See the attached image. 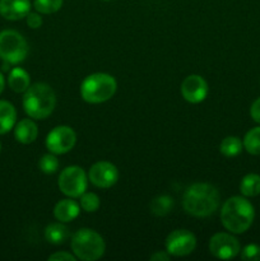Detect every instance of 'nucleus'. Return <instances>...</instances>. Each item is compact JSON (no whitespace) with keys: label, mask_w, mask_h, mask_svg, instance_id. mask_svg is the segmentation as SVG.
Masks as SVG:
<instances>
[{"label":"nucleus","mask_w":260,"mask_h":261,"mask_svg":"<svg viewBox=\"0 0 260 261\" xmlns=\"http://www.w3.org/2000/svg\"><path fill=\"white\" fill-rule=\"evenodd\" d=\"M28 54L24 37L17 31L5 30L0 32V58L9 64H19Z\"/></svg>","instance_id":"nucleus-6"},{"label":"nucleus","mask_w":260,"mask_h":261,"mask_svg":"<svg viewBox=\"0 0 260 261\" xmlns=\"http://www.w3.org/2000/svg\"><path fill=\"white\" fill-rule=\"evenodd\" d=\"M241 259L247 261H260V246L257 245H247L241 251Z\"/></svg>","instance_id":"nucleus-26"},{"label":"nucleus","mask_w":260,"mask_h":261,"mask_svg":"<svg viewBox=\"0 0 260 261\" xmlns=\"http://www.w3.org/2000/svg\"><path fill=\"white\" fill-rule=\"evenodd\" d=\"M240 191L246 198H252L260 194V176L256 173H249L240 184Z\"/></svg>","instance_id":"nucleus-19"},{"label":"nucleus","mask_w":260,"mask_h":261,"mask_svg":"<svg viewBox=\"0 0 260 261\" xmlns=\"http://www.w3.org/2000/svg\"><path fill=\"white\" fill-rule=\"evenodd\" d=\"M81 208L84 212L93 213L99 208V198L94 193H83L81 195Z\"/></svg>","instance_id":"nucleus-24"},{"label":"nucleus","mask_w":260,"mask_h":261,"mask_svg":"<svg viewBox=\"0 0 260 261\" xmlns=\"http://www.w3.org/2000/svg\"><path fill=\"white\" fill-rule=\"evenodd\" d=\"M183 205L190 216L205 218L218 209L219 193L216 186L209 184H193L184 194Z\"/></svg>","instance_id":"nucleus-1"},{"label":"nucleus","mask_w":260,"mask_h":261,"mask_svg":"<svg viewBox=\"0 0 260 261\" xmlns=\"http://www.w3.org/2000/svg\"><path fill=\"white\" fill-rule=\"evenodd\" d=\"M79 204L71 199H63L59 203H56L54 208V216L59 222L68 223L74 221L79 216Z\"/></svg>","instance_id":"nucleus-14"},{"label":"nucleus","mask_w":260,"mask_h":261,"mask_svg":"<svg viewBox=\"0 0 260 261\" xmlns=\"http://www.w3.org/2000/svg\"><path fill=\"white\" fill-rule=\"evenodd\" d=\"M250 115L255 122L260 124V97L252 102L251 107H250Z\"/></svg>","instance_id":"nucleus-29"},{"label":"nucleus","mask_w":260,"mask_h":261,"mask_svg":"<svg viewBox=\"0 0 260 261\" xmlns=\"http://www.w3.org/2000/svg\"><path fill=\"white\" fill-rule=\"evenodd\" d=\"M242 148H244V144L240 140V138L237 137H227L222 140L221 147H219V150H221L222 154L224 157H236L241 153Z\"/></svg>","instance_id":"nucleus-21"},{"label":"nucleus","mask_w":260,"mask_h":261,"mask_svg":"<svg viewBox=\"0 0 260 261\" xmlns=\"http://www.w3.org/2000/svg\"><path fill=\"white\" fill-rule=\"evenodd\" d=\"M255 218L252 204L242 196H232L224 201L221 211V222L231 233H244L251 227Z\"/></svg>","instance_id":"nucleus-2"},{"label":"nucleus","mask_w":260,"mask_h":261,"mask_svg":"<svg viewBox=\"0 0 260 261\" xmlns=\"http://www.w3.org/2000/svg\"><path fill=\"white\" fill-rule=\"evenodd\" d=\"M103 2H111V0H103Z\"/></svg>","instance_id":"nucleus-32"},{"label":"nucleus","mask_w":260,"mask_h":261,"mask_svg":"<svg viewBox=\"0 0 260 261\" xmlns=\"http://www.w3.org/2000/svg\"><path fill=\"white\" fill-rule=\"evenodd\" d=\"M27 24L30 25L31 28L36 30V28H40L42 25V18H41L40 13H28L27 14Z\"/></svg>","instance_id":"nucleus-27"},{"label":"nucleus","mask_w":260,"mask_h":261,"mask_svg":"<svg viewBox=\"0 0 260 261\" xmlns=\"http://www.w3.org/2000/svg\"><path fill=\"white\" fill-rule=\"evenodd\" d=\"M103 239L96 231L89 228H82L71 237V250L76 259L83 261L98 260L105 254Z\"/></svg>","instance_id":"nucleus-5"},{"label":"nucleus","mask_w":260,"mask_h":261,"mask_svg":"<svg viewBox=\"0 0 260 261\" xmlns=\"http://www.w3.org/2000/svg\"><path fill=\"white\" fill-rule=\"evenodd\" d=\"M76 142V134L69 126H56L46 137V148L54 154H65L73 149Z\"/></svg>","instance_id":"nucleus-8"},{"label":"nucleus","mask_w":260,"mask_h":261,"mask_svg":"<svg viewBox=\"0 0 260 261\" xmlns=\"http://www.w3.org/2000/svg\"><path fill=\"white\" fill-rule=\"evenodd\" d=\"M244 148L252 155H260V126L252 127L244 138Z\"/></svg>","instance_id":"nucleus-20"},{"label":"nucleus","mask_w":260,"mask_h":261,"mask_svg":"<svg viewBox=\"0 0 260 261\" xmlns=\"http://www.w3.org/2000/svg\"><path fill=\"white\" fill-rule=\"evenodd\" d=\"M59 189L64 195L69 198H79L83 193H86L88 185V177L82 167L70 166L61 171L59 176Z\"/></svg>","instance_id":"nucleus-7"},{"label":"nucleus","mask_w":260,"mask_h":261,"mask_svg":"<svg viewBox=\"0 0 260 261\" xmlns=\"http://www.w3.org/2000/svg\"><path fill=\"white\" fill-rule=\"evenodd\" d=\"M196 247V239L188 229H176L166 239V249L172 256H186Z\"/></svg>","instance_id":"nucleus-9"},{"label":"nucleus","mask_w":260,"mask_h":261,"mask_svg":"<svg viewBox=\"0 0 260 261\" xmlns=\"http://www.w3.org/2000/svg\"><path fill=\"white\" fill-rule=\"evenodd\" d=\"M69 237H70V232L68 227L64 226L63 222L51 223L45 228L46 241L53 245H63Z\"/></svg>","instance_id":"nucleus-17"},{"label":"nucleus","mask_w":260,"mask_h":261,"mask_svg":"<svg viewBox=\"0 0 260 261\" xmlns=\"http://www.w3.org/2000/svg\"><path fill=\"white\" fill-rule=\"evenodd\" d=\"M88 178L96 188L109 189L119 180V171L112 163L101 161L94 163L88 173Z\"/></svg>","instance_id":"nucleus-11"},{"label":"nucleus","mask_w":260,"mask_h":261,"mask_svg":"<svg viewBox=\"0 0 260 261\" xmlns=\"http://www.w3.org/2000/svg\"><path fill=\"white\" fill-rule=\"evenodd\" d=\"M209 251L217 259H233L240 252V242L232 234L219 232L214 234L209 241Z\"/></svg>","instance_id":"nucleus-10"},{"label":"nucleus","mask_w":260,"mask_h":261,"mask_svg":"<svg viewBox=\"0 0 260 261\" xmlns=\"http://www.w3.org/2000/svg\"><path fill=\"white\" fill-rule=\"evenodd\" d=\"M14 137L22 144H31L38 137L37 125L30 119H23L15 125Z\"/></svg>","instance_id":"nucleus-15"},{"label":"nucleus","mask_w":260,"mask_h":261,"mask_svg":"<svg viewBox=\"0 0 260 261\" xmlns=\"http://www.w3.org/2000/svg\"><path fill=\"white\" fill-rule=\"evenodd\" d=\"M0 150H2V144H0Z\"/></svg>","instance_id":"nucleus-33"},{"label":"nucleus","mask_w":260,"mask_h":261,"mask_svg":"<svg viewBox=\"0 0 260 261\" xmlns=\"http://www.w3.org/2000/svg\"><path fill=\"white\" fill-rule=\"evenodd\" d=\"M48 260L50 261H75L76 256L75 255H70L69 252L61 251V252H55L51 256H48Z\"/></svg>","instance_id":"nucleus-28"},{"label":"nucleus","mask_w":260,"mask_h":261,"mask_svg":"<svg viewBox=\"0 0 260 261\" xmlns=\"http://www.w3.org/2000/svg\"><path fill=\"white\" fill-rule=\"evenodd\" d=\"M33 7L40 14H53L60 10L63 0H35Z\"/></svg>","instance_id":"nucleus-23"},{"label":"nucleus","mask_w":260,"mask_h":261,"mask_svg":"<svg viewBox=\"0 0 260 261\" xmlns=\"http://www.w3.org/2000/svg\"><path fill=\"white\" fill-rule=\"evenodd\" d=\"M168 259H170V256H168L167 254H165V252H162V251L155 252V254H153L152 256H150V260H153V261H158V260L167 261Z\"/></svg>","instance_id":"nucleus-30"},{"label":"nucleus","mask_w":260,"mask_h":261,"mask_svg":"<svg viewBox=\"0 0 260 261\" xmlns=\"http://www.w3.org/2000/svg\"><path fill=\"white\" fill-rule=\"evenodd\" d=\"M30 74L22 68H14L10 70L8 84L15 93H23L30 87Z\"/></svg>","instance_id":"nucleus-18"},{"label":"nucleus","mask_w":260,"mask_h":261,"mask_svg":"<svg viewBox=\"0 0 260 261\" xmlns=\"http://www.w3.org/2000/svg\"><path fill=\"white\" fill-rule=\"evenodd\" d=\"M172 206H173L172 198H170V196L167 195L157 196V198L153 199L152 203H150V212H152L154 216L162 217V216H166V214L172 209Z\"/></svg>","instance_id":"nucleus-22"},{"label":"nucleus","mask_w":260,"mask_h":261,"mask_svg":"<svg viewBox=\"0 0 260 261\" xmlns=\"http://www.w3.org/2000/svg\"><path fill=\"white\" fill-rule=\"evenodd\" d=\"M4 86H5L4 76H3V74L0 73V94H2V92L4 91Z\"/></svg>","instance_id":"nucleus-31"},{"label":"nucleus","mask_w":260,"mask_h":261,"mask_svg":"<svg viewBox=\"0 0 260 261\" xmlns=\"http://www.w3.org/2000/svg\"><path fill=\"white\" fill-rule=\"evenodd\" d=\"M40 170L42 171L46 175H51V173H55L56 170L59 167V161L55 157V154H45L42 155V158L40 160Z\"/></svg>","instance_id":"nucleus-25"},{"label":"nucleus","mask_w":260,"mask_h":261,"mask_svg":"<svg viewBox=\"0 0 260 261\" xmlns=\"http://www.w3.org/2000/svg\"><path fill=\"white\" fill-rule=\"evenodd\" d=\"M31 10L30 0H0V15L5 19L18 20L27 17Z\"/></svg>","instance_id":"nucleus-13"},{"label":"nucleus","mask_w":260,"mask_h":261,"mask_svg":"<svg viewBox=\"0 0 260 261\" xmlns=\"http://www.w3.org/2000/svg\"><path fill=\"white\" fill-rule=\"evenodd\" d=\"M117 88L115 78L106 73H94L87 76L81 86V96L88 103H102L111 98Z\"/></svg>","instance_id":"nucleus-4"},{"label":"nucleus","mask_w":260,"mask_h":261,"mask_svg":"<svg viewBox=\"0 0 260 261\" xmlns=\"http://www.w3.org/2000/svg\"><path fill=\"white\" fill-rule=\"evenodd\" d=\"M17 112L14 106L8 101H0V135L7 134L14 127Z\"/></svg>","instance_id":"nucleus-16"},{"label":"nucleus","mask_w":260,"mask_h":261,"mask_svg":"<svg viewBox=\"0 0 260 261\" xmlns=\"http://www.w3.org/2000/svg\"><path fill=\"white\" fill-rule=\"evenodd\" d=\"M181 94L190 103H199L208 94V84L200 75L191 74L181 83Z\"/></svg>","instance_id":"nucleus-12"},{"label":"nucleus","mask_w":260,"mask_h":261,"mask_svg":"<svg viewBox=\"0 0 260 261\" xmlns=\"http://www.w3.org/2000/svg\"><path fill=\"white\" fill-rule=\"evenodd\" d=\"M56 96L46 83H36L28 87L23 97V109L31 119L43 120L53 114Z\"/></svg>","instance_id":"nucleus-3"}]
</instances>
